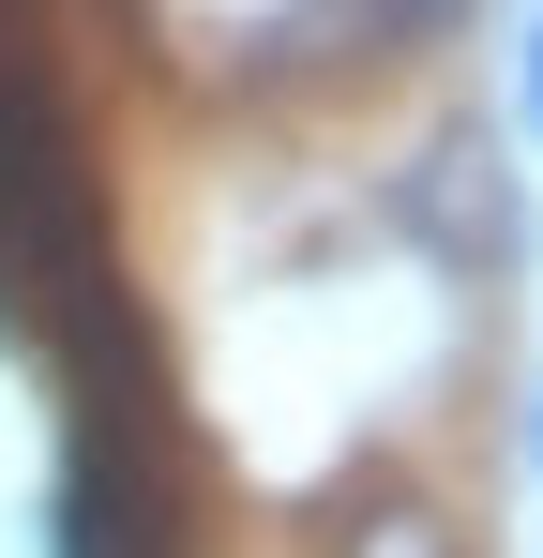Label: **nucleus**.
<instances>
[{"mask_svg": "<svg viewBox=\"0 0 543 558\" xmlns=\"http://www.w3.org/2000/svg\"><path fill=\"white\" fill-rule=\"evenodd\" d=\"M106 257H90V196H76V136L46 61L0 31V317H76Z\"/></svg>", "mask_w": 543, "mask_h": 558, "instance_id": "f257e3e1", "label": "nucleus"}, {"mask_svg": "<svg viewBox=\"0 0 543 558\" xmlns=\"http://www.w3.org/2000/svg\"><path fill=\"white\" fill-rule=\"evenodd\" d=\"M393 227L438 242V272H468V287H498L514 257H529V196H514V167H498V136L408 151V167H393Z\"/></svg>", "mask_w": 543, "mask_h": 558, "instance_id": "f03ea898", "label": "nucleus"}, {"mask_svg": "<svg viewBox=\"0 0 543 558\" xmlns=\"http://www.w3.org/2000/svg\"><path fill=\"white\" fill-rule=\"evenodd\" d=\"M468 0H287L257 31V76H317V61H408V46H438Z\"/></svg>", "mask_w": 543, "mask_h": 558, "instance_id": "7ed1b4c3", "label": "nucleus"}, {"mask_svg": "<svg viewBox=\"0 0 543 558\" xmlns=\"http://www.w3.org/2000/svg\"><path fill=\"white\" fill-rule=\"evenodd\" d=\"M514 136H543V0H529V31H514Z\"/></svg>", "mask_w": 543, "mask_h": 558, "instance_id": "20e7f679", "label": "nucleus"}, {"mask_svg": "<svg viewBox=\"0 0 543 558\" xmlns=\"http://www.w3.org/2000/svg\"><path fill=\"white\" fill-rule=\"evenodd\" d=\"M514 438H529V483H543V377H529V423H514Z\"/></svg>", "mask_w": 543, "mask_h": 558, "instance_id": "39448f33", "label": "nucleus"}]
</instances>
